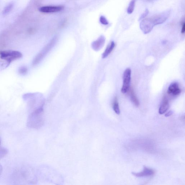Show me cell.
Segmentation results:
<instances>
[{
	"instance_id": "obj_21",
	"label": "cell",
	"mask_w": 185,
	"mask_h": 185,
	"mask_svg": "<svg viewBox=\"0 0 185 185\" xmlns=\"http://www.w3.org/2000/svg\"><path fill=\"white\" fill-rule=\"evenodd\" d=\"M172 114V111H169V112L166 113V114H165L166 116H170Z\"/></svg>"
},
{
	"instance_id": "obj_18",
	"label": "cell",
	"mask_w": 185,
	"mask_h": 185,
	"mask_svg": "<svg viewBox=\"0 0 185 185\" xmlns=\"http://www.w3.org/2000/svg\"><path fill=\"white\" fill-rule=\"evenodd\" d=\"M99 21L101 23L104 25H107L109 24L107 19L104 16H101L99 19Z\"/></svg>"
},
{
	"instance_id": "obj_5",
	"label": "cell",
	"mask_w": 185,
	"mask_h": 185,
	"mask_svg": "<svg viewBox=\"0 0 185 185\" xmlns=\"http://www.w3.org/2000/svg\"><path fill=\"white\" fill-rule=\"evenodd\" d=\"M131 75V70L130 68H128L125 69L123 73V84L121 89L122 93H126L130 89Z\"/></svg>"
},
{
	"instance_id": "obj_7",
	"label": "cell",
	"mask_w": 185,
	"mask_h": 185,
	"mask_svg": "<svg viewBox=\"0 0 185 185\" xmlns=\"http://www.w3.org/2000/svg\"><path fill=\"white\" fill-rule=\"evenodd\" d=\"M155 173L154 170L151 169L144 166V169L142 172H132V174L134 176L137 177H149L153 175Z\"/></svg>"
},
{
	"instance_id": "obj_23",
	"label": "cell",
	"mask_w": 185,
	"mask_h": 185,
	"mask_svg": "<svg viewBox=\"0 0 185 185\" xmlns=\"http://www.w3.org/2000/svg\"><path fill=\"white\" fill-rule=\"evenodd\" d=\"M145 1H153V0H145Z\"/></svg>"
},
{
	"instance_id": "obj_15",
	"label": "cell",
	"mask_w": 185,
	"mask_h": 185,
	"mask_svg": "<svg viewBox=\"0 0 185 185\" xmlns=\"http://www.w3.org/2000/svg\"><path fill=\"white\" fill-rule=\"evenodd\" d=\"M8 150L4 148L0 147V160L1 159L7 154Z\"/></svg>"
},
{
	"instance_id": "obj_20",
	"label": "cell",
	"mask_w": 185,
	"mask_h": 185,
	"mask_svg": "<svg viewBox=\"0 0 185 185\" xmlns=\"http://www.w3.org/2000/svg\"><path fill=\"white\" fill-rule=\"evenodd\" d=\"M184 20H184L183 21L182 23H181L182 27H181V33L182 34H184L185 31V22Z\"/></svg>"
},
{
	"instance_id": "obj_12",
	"label": "cell",
	"mask_w": 185,
	"mask_h": 185,
	"mask_svg": "<svg viewBox=\"0 0 185 185\" xmlns=\"http://www.w3.org/2000/svg\"><path fill=\"white\" fill-rule=\"evenodd\" d=\"M130 94L131 100L133 103H134L136 106L138 107L139 104V101L137 97H136L135 94L132 89L130 90Z\"/></svg>"
},
{
	"instance_id": "obj_11",
	"label": "cell",
	"mask_w": 185,
	"mask_h": 185,
	"mask_svg": "<svg viewBox=\"0 0 185 185\" xmlns=\"http://www.w3.org/2000/svg\"><path fill=\"white\" fill-rule=\"evenodd\" d=\"M115 45H115V43L114 41H112L109 43V44L108 45L106 50L104 51V53L102 54V58H106L110 54L112 51L113 49L114 48Z\"/></svg>"
},
{
	"instance_id": "obj_2",
	"label": "cell",
	"mask_w": 185,
	"mask_h": 185,
	"mask_svg": "<svg viewBox=\"0 0 185 185\" xmlns=\"http://www.w3.org/2000/svg\"><path fill=\"white\" fill-rule=\"evenodd\" d=\"M43 110L39 108L30 115L27 121V125L30 128H37L41 125Z\"/></svg>"
},
{
	"instance_id": "obj_22",
	"label": "cell",
	"mask_w": 185,
	"mask_h": 185,
	"mask_svg": "<svg viewBox=\"0 0 185 185\" xmlns=\"http://www.w3.org/2000/svg\"><path fill=\"white\" fill-rule=\"evenodd\" d=\"M3 168L1 165L0 164V175L1 174V172H2Z\"/></svg>"
},
{
	"instance_id": "obj_13",
	"label": "cell",
	"mask_w": 185,
	"mask_h": 185,
	"mask_svg": "<svg viewBox=\"0 0 185 185\" xmlns=\"http://www.w3.org/2000/svg\"><path fill=\"white\" fill-rule=\"evenodd\" d=\"M137 0H131L129 5L128 8H127V12L128 14H131L134 11L135 9L136 2Z\"/></svg>"
},
{
	"instance_id": "obj_19",
	"label": "cell",
	"mask_w": 185,
	"mask_h": 185,
	"mask_svg": "<svg viewBox=\"0 0 185 185\" xmlns=\"http://www.w3.org/2000/svg\"><path fill=\"white\" fill-rule=\"evenodd\" d=\"M149 13V10L148 9H146L145 10V11L143 13L142 15H141V16L139 17V20L140 21L141 20H142L143 19L145 18V17L147 16L148 14Z\"/></svg>"
},
{
	"instance_id": "obj_9",
	"label": "cell",
	"mask_w": 185,
	"mask_h": 185,
	"mask_svg": "<svg viewBox=\"0 0 185 185\" xmlns=\"http://www.w3.org/2000/svg\"><path fill=\"white\" fill-rule=\"evenodd\" d=\"M181 90L180 89L178 84L177 82H173L169 87L167 93L172 94L174 96L178 95L181 93Z\"/></svg>"
},
{
	"instance_id": "obj_10",
	"label": "cell",
	"mask_w": 185,
	"mask_h": 185,
	"mask_svg": "<svg viewBox=\"0 0 185 185\" xmlns=\"http://www.w3.org/2000/svg\"><path fill=\"white\" fill-rule=\"evenodd\" d=\"M169 107V103L168 100L166 98H164L162 103L159 110V113L160 114H164L165 113Z\"/></svg>"
},
{
	"instance_id": "obj_4",
	"label": "cell",
	"mask_w": 185,
	"mask_h": 185,
	"mask_svg": "<svg viewBox=\"0 0 185 185\" xmlns=\"http://www.w3.org/2000/svg\"><path fill=\"white\" fill-rule=\"evenodd\" d=\"M55 42L56 40L54 39L51 40L48 44L44 47L43 50L37 55L35 57L34 61H33V64L34 65H37V64L39 63L41 60L44 58L47 54V53L50 51V50L54 45Z\"/></svg>"
},
{
	"instance_id": "obj_3",
	"label": "cell",
	"mask_w": 185,
	"mask_h": 185,
	"mask_svg": "<svg viewBox=\"0 0 185 185\" xmlns=\"http://www.w3.org/2000/svg\"><path fill=\"white\" fill-rule=\"evenodd\" d=\"M22 54L17 51L12 50H2L0 51V57L8 63L21 58Z\"/></svg>"
},
{
	"instance_id": "obj_14",
	"label": "cell",
	"mask_w": 185,
	"mask_h": 185,
	"mask_svg": "<svg viewBox=\"0 0 185 185\" xmlns=\"http://www.w3.org/2000/svg\"><path fill=\"white\" fill-rule=\"evenodd\" d=\"M113 109H114L115 113L116 114L118 115L120 114V110L119 105L118 98L116 97H115L114 99V104H113Z\"/></svg>"
},
{
	"instance_id": "obj_1",
	"label": "cell",
	"mask_w": 185,
	"mask_h": 185,
	"mask_svg": "<svg viewBox=\"0 0 185 185\" xmlns=\"http://www.w3.org/2000/svg\"><path fill=\"white\" fill-rule=\"evenodd\" d=\"M170 11H167L145 19L146 23L150 28L153 29L155 26L160 25L165 22L170 16Z\"/></svg>"
},
{
	"instance_id": "obj_16",
	"label": "cell",
	"mask_w": 185,
	"mask_h": 185,
	"mask_svg": "<svg viewBox=\"0 0 185 185\" xmlns=\"http://www.w3.org/2000/svg\"><path fill=\"white\" fill-rule=\"evenodd\" d=\"M28 72L27 68L25 66H22L19 68V72L22 75H24L27 74Z\"/></svg>"
},
{
	"instance_id": "obj_6",
	"label": "cell",
	"mask_w": 185,
	"mask_h": 185,
	"mask_svg": "<svg viewBox=\"0 0 185 185\" xmlns=\"http://www.w3.org/2000/svg\"><path fill=\"white\" fill-rule=\"evenodd\" d=\"M64 7L63 6H44L39 9V11L43 13H54L62 11Z\"/></svg>"
},
{
	"instance_id": "obj_17",
	"label": "cell",
	"mask_w": 185,
	"mask_h": 185,
	"mask_svg": "<svg viewBox=\"0 0 185 185\" xmlns=\"http://www.w3.org/2000/svg\"><path fill=\"white\" fill-rule=\"evenodd\" d=\"M13 4L11 3L10 4H9L8 6L6 7L5 8L4 11L3 12V14L4 15L7 14L9 12L11 11L12 8H13Z\"/></svg>"
},
{
	"instance_id": "obj_8",
	"label": "cell",
	"mask_w": 185,
	"mask_h": 185,
	"mask_svg": "<svg viewBox=\"0 0 185 185\" xmlns=\"http://www.w3.org/2000/svg\"><path fill=\"white\" fill-rule=\"evenodd\" d=\"M105 42V37L104 36H101L98 39L92 43V48L94 50L96 51H98L104 46Z\"/></svg>"
}]
</instances>
